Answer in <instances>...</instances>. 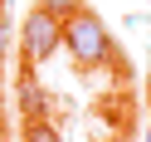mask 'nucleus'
<instances>
[{
  "instance_id": "nucleus-1",
  "label": "nucleus",
  "mask_w": 151,
  "mask_h": 142,
  "mask_svg": "<svg viewBox=\"0 0 151 142\" xmlns=\"http://www.w3.org/2000/svg\"><path fill=\"white\" fill-rule=\"evenodd\" d=\"M63 49L73 54V64H78V69H102V64L117 59V54H112V34H107V25H102L88 5H78L73 15H63Z\"/></svg>"
},
{
  "instance_id": "nucleus-2",
  "label": "nucleus",
  "mask_w": 151,
  "mask_h": 142,
  "mask_svg": "<svg viewBox=\"0 0 151 142\" xmlns=\"http://www.w3.org/2000/svg\"><path fill=\"white\" fill-rule=\"evenodd\" d=\"M59 49H63V20L34 5V15H24V30H20V59L34 69V64L54 59Z\"/></svg>"
},
{
  "instance_id": "nucleus-3",
  "label": "nucleus",
  "mask_w": 151,
  "mask_h": 142,
  "mask_svg": "<svg viewBox=\"0 0 151 142\" xmlns=\"http://www.w3.org/2000/svg\"><path fill=\"white\" fill-rule=\"evenodd\" d=\"M15 93H20V113H24V118H44V88H39V79H34L29 64H24V74H20V83H15Z\"/></svg>"
},
{
  "instance_id": "nucleus-4",
  "label": "nucleus",
  "mask_w": 151,
  "mask_h": 142,
  "mask_svg": "<svg viewBox=\"0 0 151 142\" xmlns=\"http://www.w3.org/2000/svg\"><path fill=\"white\" fill-rule=\"evenodd\" d=\"M24 142H59V127L49 118H24Z\"/></svg>"
},
{
  "instance_id": "nucleus-5",
  "label": "nucleus",
  "mask_w": 151,
  "mask_h": 142,
  "mask_svg": "<svg viewBox=\"0 0 151 142\" xmlns=\"http://www.w3.org/2000/svg\"><path fill=\"white\" fill-rule=\"evenodd\" d=\"M78 5H83V0H39V10H49V15H59V20H63V15H73V10H78Z\"/></svg>"
},
{
  "instance_id": "nucleus-6",
  "label": "nucleus",
  "mask_w": 151,
  "mask_h": 142,
  "mask_svg": "<svg viewBox=\"0 0 151 142\" xmlns=\"http://www.w3.org/2000/svg\"><path fill=\"white\" fill-rule=\"evenodd\" d=\"M5 44H10V25H5V5H0V59H5Z\"/></svg>"
},
{
  "instance_id": "nucleus-7",
  "label": "nucleus",
  "mask_w": 151,
  "mask_h": 142,
  "mask_svg": "<svg viewBox=\"0 0 151 142\" xmlns=\"http://www.w3.org/2000/svg\"><path fill=\"white\" fill-rule=\"evenodd\" d=\"M146 108H151V79H146Z\"/></svg>"
}]
</instances>
